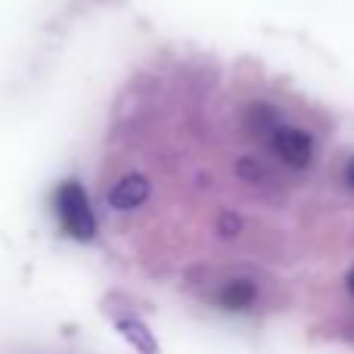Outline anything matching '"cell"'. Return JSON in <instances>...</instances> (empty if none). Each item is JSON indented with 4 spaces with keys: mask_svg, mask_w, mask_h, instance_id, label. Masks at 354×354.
<instances>
[{
    "mask_svg": "<svg viewBox=\"0 0 354 354\" xmlns=\"http://www.w3.org/2000/svg\"><path fill=\"white\" fill-rule=\"evenodd\" d=\"M56 214L62 221V230L75 239H93L97 233V218L91 212V202H87L81 183L68 180L56 189Z\"/></svg>",
    "mask_w": 354,
    "mask_h": 354,
    "instance_id": "6da1fadb",
    "label": "cell"
},
{
    "mask_svg": "<svg viewBox=\"0 0 354 354\" xmlns=\"http://www.w3.org/2000/svg\"><path fill=\"white\" fill-rule=\"evenodd\" d=\"M274 149L286 165L305 168L314 156V140H311V134H305V131H299V128H277L274 131Z\"/></svg>",
    "mask_w": 354,
    "mask_h": 354,
    "instance_id": "7a4b0ae2",
    "label": "cell"
},
{
    "mask_svg": "<svg viewBox=\"0 0 354 354\" xmlns=\"http://www.w3.org/2000/svg\"><path fill=\"white\" fill-rule=\"evenodd\" d=\"M149 196V180L143 174H128L109 189V205L118 212H131Z\"/></svg>",
    "mask_w": 354,
    "mask_h": 354,
    "instance_id": "3957f363",
    "label": "cell"
},
{
    "mask_svg": "<svg viewBox=\"0 0 354 354\" xmlns=\"http://www.w3.org/2000/svg\"><path fill=\"white\" fill-rule=\"evenodd\" d=\"M218 301L227 308V311H243L255 301V286L249 280H230L224 289H221Z\"/></svg>",
    "mask_w": 354,
    "mask_h": 354,
    "instance_id": "277c9868",
    "label": "cell"
},
{
    "mask_svg": "<svg viewBox=\"0 0 354 354\" xmlns=\"http://www.w3.org/2000/svg\"><path fill=\"white\" fill-rule=\"evenodd\" d=\"M118 330L124 333V336L134 342V348L137 351H143V354H156V342H153V336L147 333V326H140L137 320H118Z\"/></svg>",
    "mask_w": 354,
    "mask_h": 354,
    "instance_id": "5b68a950",
    "label": "cell"
},
{
    "mask_svg": "<svg viewBox=\"0 0 354 354\" xmlns=\"http://www.w3.org/2000/svg\"><path fill=\"white\" fill-rule=\"evenodd\" d=\"M345 177H348V183H351V187H354V159L348 162V168H345Z\"/></svg>",
    "mask_w": 354,
    "mask_h": 354,
    "instance_id": "8992f818",
    "label": "cell"
},
{
    "mask_svg": "<svg viewBox=\"0 0 354 354\" xmlns=\"http://www.w3.org/2000/svg\"><path fill=\"white\" fill-rule=\"evenodd\" d=\"M348 289H351V292H354V268L348 270Z\"/></svg>",
    "mask_w": 354,
    "mask_h": 354,
    "instance_id": "52a82bcc",
    "label": "cell"
}]
</instances>
